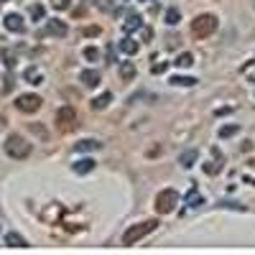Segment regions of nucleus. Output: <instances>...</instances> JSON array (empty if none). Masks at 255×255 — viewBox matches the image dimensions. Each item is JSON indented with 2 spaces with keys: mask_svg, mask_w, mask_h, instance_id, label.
I'll return each instance as SVG.
<instances>
[{
  "mask_svg": "<svg viewBox=\"0 0 255 255\" xmlns=\"http://www.w3.org/2000/svg\"><path fill=\"white\" fill-rule=\"evenodd\" d=\"M215 31H217V18L212 13H202L191 20V36L194 38H209Z\"/></svg>",
  "mask_w": 255,
  "mask_h": 255,
  "instance_id": "1",
  "label": "nucleus"
},
{
  "mask_svg": "<svg viewBox=\"0 0 255 255\" xmlns=\"http://www.w3.org/2000/svg\"><path fill=\"white\" fill-rule=\"evenodd\" d=\"M158 227V220H148V222H138V225H133V227H128L125 230V235H123V243L125 245H135L138 240H143L148 232H153Z\"/></svg>",
  "mask_w": 255,
  "mask_h": 255,
  "instance_id": "2",
  "label": "nucleus"
},
{
  "mask_svg": "<svg viewBox=\"0 0 255 255\" xmlns=\"http://www.w3.org/2000/svg\"><path fill=\"white\" fill-rule=\"evenodd\" d=\"M176 204H179V191L176 189L158 191V197H156V212H158V215H168V212H174Z\"/></svg>",
  "mask_w": 255,
  "mask_h": 255,
  "instance_id": "3",
  "label": "nucleus"
},
{
  "mask_svg": "<svg viewBox=\"0 0 255 255\" xmlns=\"http://www.w3.org/2000/svg\"><path fill=\"white\" fill-rule=\"evenodd\" d=\"M56 128H59V133H72L74 130V128H77V113H74V108H69V105L59 108V113H56Z\"/></svg>",
  "mask_w": 255,
  "mask_h": 255,
  "instance_id": "4",
  "label": "nucleus"
},
{
  "mask_svg": "<svg viewBox=\"0 0 255 255\" xmlns=\"http://www.w3.org/2000/svg\"><path fill=\"white\" fill-rule=\"evenodd\" d=\"M5 153H8L10 158H26V156L31 153V143H26L20 135H10V138L5 140Z\"/></svg>",
  "mask_w": 255,
  "mask_h": 255,
  "instance_id": "5",
  "label": "nucleus"
},
{
  "mask_svg": "<svg viewBox=\"0 0 255 255\" xmlns=\"http://www.w3.org/2000/svg\"><path fill=\"white\" fill-rule=\"evenodd\" d=\"M15 108L20 113H36V110H41V97L38 95H20L15 100Z\"/></svg>",
  "mask_w": 255,
  "mask_h": 255,
  "instance_id": "6",
  "label": "nucleus"
},
{
  "mask_svg": "<svg viewBox=\"0 0 255 255\" xmlns=\"http://www.w3.org/2000/svg\"><path fill=\"white\" fill-rule=\"evenodd\" d=\"M67 23L64 20H59V18H49L46 20V26H44V36H54V38H64L67 36Z\"/></svg>",
  "mask_w": 255,
  "mask_h": 255,
  "instance_id": "7",
  "label": "nucleus"
},
{
  "mask_svg": "<svg viewBox=\"0 0 255 255\" xmlns=\"http://www.w3.org/2000/svg\"><path fill=\"white\" fill-rule=\"evenodd\" d=\"M212 156H215V158L207 161L202 168H204V174H207V176H217V174L222 171V163H225V158H222V153L217 151V148H212Z\"/></svg>",
  "mask_w": 255,
  "mask_h": 255,
  "instance_id": "8",
  "label": "nucleus"
},
{
  "mask_svg": "<svg viewBox=\"0 0 255 255\" xmlns=\"http://www.w3.org/2000/svg\"><path fill=\"white\" fill-rule=\"evenodd\" d=\"M5 28L13 31V33H20V31L26 28V23H23V18H20L18 13H8L5 15Z\"/></svg>",
  "mask_w": 255,
  "mask_h": 255,
  "instance_id": "9",
  "label": "nucleus"
},
{
  "mask_svg": "<svg viewBox=\"0 0 255 255\" xmlns=\"http://www.w3.org/2000/svg\"><path fill=\"white\" fill-rule=\"evenodd\" d=\"M118 49H120L125 56H133V54H138V49H140V46H138V41H133L130 36H125V38L120 41V44H118Z\"/></svg>",
  "mask_w": 255,
  "mask_h": 255,
  "instance_id": "10",
  "label": "nucleus"
},
{
  "mask_svg": "<svg viewBox=\"0 0 255 255\" xmlns=\"http://www.w3.org/2000/svg\"><path fill=\"white\" fill-rule=\"evenodd\" d=\"M100 148H102V143H100V140L87 138V140H79V143L74 145V151H77V153H87V151H100Z\"/></svg>",
  "mask_w": 255,
  "mask_h": 255,
  "instance_id": "11",
  "label": "nucleus"
},
{
  "mask_svg": "<svg viewBox=\"0 0 255 255\" xmlns=\"http://www.w3.org/2000/svg\"><path fill=\"white\" fill-rule=\"evenodd\" d=\"M95 166H97V161H92V158H82V161H77V163L72 166V171L79 174V176H84V174H90Z\"/></svg>",
  "mask_w": 255,
  "mask_h": 255,
  "instance_id": "12",
  "label": "nucleus"
},
{
  "mask_svg": "<svg viewBox=\"0 0 255 255\" xmlns=\"http://www.w3.org/2000/svg\"><path fill=\"white\" fill-rule=\"evenodd\" d=\"M100 72L97 69H84L82 72V84H84V87H97V84H100Z\"/></svg>",
  "mask_w": 255,
  "mask_h": 255,
  "instance_id": "13",
  "label": "nucleus"
},
{
  "mask_svg": "<svg viewBox=\"0 0 255 255\" xmlns=\"http://www.w3.org/2000/svg\"><path fill=\"white\" fill-rule=\"evenodd\" d=\"M138 28H140V15H138V13H128L125 23H123V31H125V33H133V31H138Z\"/></svg>",
  "mask_w": 255,
  "mask_h": 255,
  "instance_id": "14",
  "label": "nucleus"
},
{
  "mask_svg": "<svg viewBox=\"0 0 255 255\" xmlns=\"http://www.w3.org/2000/svg\"><path fill=\"white\" fill-rule=\"evenodd\" d=\"M5 245L8 248H28L26 238H20L18 232H8V235H5Z\"/></svg>",
  "mask_w": 255,
  "mask_h": 255,
  "instance_id": "15",
  "label": "nucleus"
},
{
  "mask_svg": "<svg viewBox=\"0 0 255 255\" xmlns=\"http://www.w3.org/2000/svg\"><path fill=\"white\" fill-rule=\"evenodd\" d=\"M110 102H113V95H110V92H102V95H97V97L92 100V108H95V110H105Z\"/></svg>",
  "mask_w": 255,
  "mask_h": 255,
  "instance_id": "16",
  "label": "nucleus"
},
{
  "mask_svg": "<svg viewBox=\"0 0 255 255\" xmlns=\"http://www.w3.org/2000/svg\"><path fill=\"white\" fill-rule=\"evenodd\" d=\"M197 151H194V148H191V151H184L181 153V158H179V163L184 166V168H191V166H194V161H197Z\"/></svg>",
  "mask_w": 255,
  "mask_h": 255,
  "instance_id": "17",
  "label": "nucleus"
},
{
  "mask_svg": "<svg viewBox=\"0 0 255 255\" xmlns=\"http://www.w3.org/2000/svg\"><path fill=\"white\" fill-rule=\"evenodd\" d=\"M186 204H189V207H202V204H204V199H202V194L197 191V186H191V191L186 194Z\"/></svg>",
  "mask_w": 255,
  "mask_h": 255,
  "instance_id": "18",
  "label": "nucleus"
},
{
  "mask_svg": "<svg viewBox=\"0 0 255 255\" xmlns=\"http://www.w3.org/2000/svg\"><path fill=\"white\" fill-rule=\"evenodd\" d=\"M168 82H171L174 87H194V84H197L194 77H171Z\"/></svg>",
  "mask_w": 255,
  "mask_h": 255,
  "instance_id": "19",
  "label": "nucleus"
},
{
  "mask_svg": "<svg viewBox=\"0 0 255 255\" xmlns=\"http://www.w3.org/2000/svg\"><path fill=\"white\" fill-rule=\"evenodd\" d=\"M174 64H176V67H181V69H186V67H191V64H194V56H191L189 51H184V54H179V56H176V61H174Z\"/></svg>",
  "mask_w": 255,
  "mask_h": 255,
  "instance_id": "20",
  "label": "nucleus"
},
{
  "mask_svg": "<svg viewBox=\"0 0 255 255\" xmlns=\"http://www.w3.org/2000/svg\"><path fill=\"white\" fill-rule=\"evenodd\" d=\"M163 18H166V26H176V23H179V20H181V13H179L176 8H168Z\"/></svg>",
  "mask_w": 255,
  "mask_h": 255,
  "instance_id": "21",
  "label": "nucleus"
},
{
  "mask_svg": "<svg viewBox=\"0 0 255 255\" xmlns=\"http://www.w3.org/2000/svg\"><path fill=\"white\" fill-rule=\"evenodd\" d=\"M120 77H123V79H133V77H135V67H133L130 61H123V64H120Z\"/></svg>",
  "mask_w": 255,
  "mask_h": 255,
  "instance_id": "22",
  "label": "nucleus"
},
{
  "mask_svg": "<svg viewBox=\"0 0 255 255\" xmlns=\"http://www.w3.org/2000/svg\"><path fill=\"white\" fill-rule=\"evenodd\" d=\"M238 130H240L238 125H222L220 128V138H230V135H235Z\"/></svg>",
  "mask_w": 255,
  "mask_h": 255,
  "instance_id": "23",
  "label": "nucleus"
},
{
  "mask_svg": "<svg viewBox=\"0 0 255 255\" xmlns=\"http://www.w3.org/2000/svg\"><path fill=\"white\" fill-rule=\"evenodd\" d=\"M243 74H245L250 82H255V59H253V61H248L245 67H243Z\"/></svg>",
  "mask_w": 255,
  "mask_h": 255,
  "instance_id": "24",
  "label": "nucleus"
},
{
  "mask_svg": "<svg viewBox=\"0 0 255 255\" xmlns=\"http://www.w3.org/2000/svg\"><path fill=\"white\" fill-rule=\"evenodd\" d=\"M26 79H28L31 84H41V74H38L36 69H26Z\"/></svg>",
  "mask_w": 255,
  "mask_h": 255,
  "instance_id": "25",
  "label": "nucleus"
},
{
  "mask_svg": "<svg viewBox=\"0 0 255 255\" xmlns=\"http://www.w3.org/2000/svg\"><path fill=\"white\" fill-rule=\"evenodd\" d=\"M84 59H90V61H97V59H100V51H97L95 46H90V49H84Z\"/></svg>",
  "mask_w": 255,
  "mask_h": 255,
  "instance_id": "26",
  "label": "nucleus"
},
{
  "mask_svg": "<svg viewBox=\"0 0 255 255\" xmlns=\"http://www.w3.org/2000/svg\"><path fill=\"white\" fill-rule=\"evenodd\" d=\"M51 5H54L56 10H64V8L72 5V0H51Z\"/></svg>",
  "mask_w": 255,
  "mask_h": 255,
  "instance_id": "27",
  "label": "nucleus"
},
{
  "mask_svg": "<svg viewBox=\"0 0 255 255\" xmlns=\"http://www.w3.org/2000/svg\"><path fill=\"white\" fill-rule=\"evenodd\" d=\"M31 15H33L36 20H41V18H44V5H33V8H31Z\"/></svg>",
  "mask_w": 255,
  "mask_h": 255,
  "instance_id": "28",
  "label": "nucleus"
},
{
  "mask_svg": "<svg viewBox=\"0 0 255 255\" xmlns=\"http://www.w3.org/2000/svg\"><path fill=\"white\" fill-rule=\"evenodd\" d=\"M166 67H168L166 61H163V64H156V67H153V74H161V72H166Z\"/></svg>",
  "mask_w": 255,
  "mask_h": 255,
  "instance_id": "29",
  "label": "nucleus"
},
{
  "mask_svg": "<svg viewBox=\"0 0 255 255\" xmlns=\"http://www.w3.org/2000/svg\"><path fill=\"white\" fill-rule=\"evenodd\" d=\"M100 28H84V36H97Z\"/></svg>",
  "mask_w": 255,
  "mask_h": 255,
  "instance_id": "30",
  "label": "nucleus"
},
{
  "mask_svg": "<svg viewBox=\"0 0 255 255\" xmlns=\"http://www.w3.org/2000/svg\"><path fill=\"white\" fill-rule=\"evenodd\" d=\"M0 3H5V0H0Z\"/></svg>",
  "mask_w": 255,
  "mask_h": 255,
  "instance_id": "31",
  "label": "nucleus"
},
{
  "mask_svg": "<svg viewBox=\"0 0 255 255\" xmlns=\"http://www.w3.org/2000/svg\"><path fill=\"white\" fill-rule=\"evenodd\" d=\"M253 5H255V0H253Z\"/></svg>",
  "mask_w": 255,
  "mask_h": 255,
  "instance_id": "32",
  "label": "nucleus"
}]
</instances>
